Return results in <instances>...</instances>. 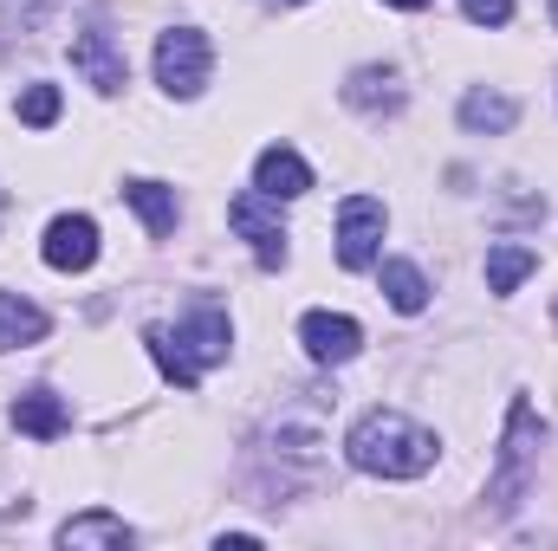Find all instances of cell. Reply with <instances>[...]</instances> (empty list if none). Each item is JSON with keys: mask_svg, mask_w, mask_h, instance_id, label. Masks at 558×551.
<instances>
[{"mask_svg": "<svg viewBox=\"0 0 558 551\" xmlns=\"http://www.w3.org/2000/svg\"><path fill=\"white\" fill-rule=\"evenodd\" d=\"M299 344H305L318 364H351L357 344H364V331H357V318H344V311H305V318H299Z\"/></svg>", "mask_w": 558, "mask_h": 551, "instance_id": "ba28073f", "label": "cell"}, {"mask_svg": "<svg viewBox=\"0 0 558 551\" xmlns=\"http://www.w3.org/2000/svg\"><path fill=\"white\" fill-rule=\"evenodd\" d=\"M539 273V254L533 247H513V241H500V247H487V292H520L526 279Z\"/></svg>", "mask_w": 558, "mask_h": 551, "instance_id": "8fae6325", "label": "cell"}, {"mask_svg": "<svg viewBox=\"0 0 558 551\" xmlns=\"http://www.w3.org/2000/svg\"><path fill=\"white\" fill-rule=\"evenodd\" d=\"M344 454H351V467H364L377 480H416V474L435 467V434L397 409H371L351 421Z\"/></svg>", "mask_w": 558, "mask_h": 551, "instance_id": "6da1fadb", "label": "cell"}, {"mask_svg": "<svg viewBox=\"0 0 558 551\" xmlns=\"http://www.w3.org/2000/svg\"><path fill=\"white\" fill-rule=\"evenodd\" d=\"M65 403L52 396V390H26L20 403H13V428H26L33 441H52V434H65Z\"/></svg>", "mask_w": 558, "mask_h": 551, "instance_id": "7c38bea8", "label": "cell"}, {"mask_svg": "<svg viewBox=\"0 0 558 551\" xmlns=\"http://www.w3.org/2000/svg\"><path fill=\"white\" fill-rule=\"evenodd\" d=\"M461 13H468L474 26H507V20H513V0H461Z\"/></svg>", "mask_w": 558, "mask_h": 551, "instance_id": "ac0fdd59", "label": "cell"}, {"mask_svg": "<svg viewBox=\"0 0 558 551\" xmlns=\"http://www.w3.org/2000/svg\"><path fill=\"white\" fill-rule=\"evenodd\" d=\"M72 72H78L85 85H98L105 98L131 85V65H124V52H118V39H111L105 26H85V33L72 39Z\"/></svg>", "mask_w": 558, "mask_h": 551, "instance_id": "8992f818", "label": "cell"}, {"mask_svg": "<svg viewBox=\"0 0 558 551\" xmlns=\"http://www.w3.org/2000/svg\"><path fill=\"white\" fill-rule=\"evenodd\" d=\"M377 247H384V201L351 195L338 208V267L364 273V267H377Z\"/></svg>", "mask_w": 558, "mask_h": 551, "instance_id": "5b68a950", "label": "cell"}, {"mask_svg": "<svg viewBox=\"0 0 558 551\" xmlns=\"http://www.w3.org/2000/svg\"><path fill=\"white\" fill-rule=\"evenodd\" d=\"M0 215H7V201H0Z\"/></svg>", "mask_w": 558, "mask_h": 551, "instance_id": "44dd1931", "label": "cell"}, {"mask_svg": "<svg viewBox=\"0 0 558 551\" xmlns=\"http://www.w3.org/2000/svg\"><path fill=\"white\" fill-rule=\"evenodd\" d=\"M59 546H131V526H124V519H111V513H78V519H65V526H59Z\"/></svg>", "mask_w": 558, "mask_h": 551, "instance_id": "9a60e30c", "label": "cell"}, {"mask_svg": "<svg viewBox=\"0 0 558 551\" xmlns=\"http://www.w3.org/2000/svg\"><path fill=\"white\" fill-rule=\"evenodd\" d=\"M143 344H149L156 370H162L175 390H195V383H202V370L228 357V311L202 305V311H195V318H182L175 331L149 325V331H143Z\"/></svg>", "mask_w": 558, "mask_h": 551, "instance_id": "7a4b0ae2", "label": "cell"}, {"mask_svg": "<svg viewBox=\"0 0 558 551\" xmlns=\"http://www.w3.org/2000/svg\"><path fill=\"white\" fill-rule=\"evenodd\" d=\"M208 65H215V52H208V39H202L195 26H169V33L156 39V85H162L169 98H202Z\"/></svg>", "mask_w": 558, "mask_h": 551, "instance_id": "3957f363", "label": "cell"}, {"mask_svg": "<svg viewBox=\"0 0 558 551\" xmlns=\"http://www.w3.org/2000/svg\"><path fill=\"white\" fill-rule=\"evenodd\" d=\"M13 111H20V124H26V131H46V124H59V111H65V105H59V85H26Z\"/></svg>", "mask_w": 558, "mask_h": 551, "instance_id": "e0dca14e", "label": "cell"}, {"mask_svg": "<svg viewBox=\"0 0 558 551\" xmlns=\"http://www.w3.org/2000/svg\"><path fill=\"white\" fill-rule=\"evenodd\" d=\"M124 201L149 221V234H156V241H162V234H175V188H162V182L137 175V182H124Z\"/></svg>", "mask_w": 558, "mask_h": 551, "instance_id": "5bb4252c", "label": "cell"}, {"mask_svg": "<svg viewBox=\"0 0 558 551\" xmlns=\"http://www.w3.org/2000/svg\"><path fill=\"white\" fill-rule=\"evenodd\" d=\"M52 331V318L39 305H26L20 292H0V351H20V344H39Z\"/></svg>", "mask_w": 558, "mask_h": 551, "instance_id": "30bf717a", "label": "cell"}, {"mask_svg": "<svg viewBox=\"0 0 558 551\" xmlns=\"http://www.w3.org/2000/svg\"><path fill=\"white\" fill-rule=\"evenodd\" d=\"M461 124H468V131L500 137V131H513V124H520V105H513L507 91H468V98H461Z\"/></svg>", "mask_w": 558, "mask_h": 551, "instance_id": "4fadbf2b", "label": "cell"}, {"mask_svg": "<svg viewBox=\"0 0 558 551\" xmlns=\"http://www.w3.org/2000/svg\"><path fill=\"white\" fill-rule=\"evenodd\" d=\"M228 228L254 247V260H260V267H279V260H286V221H279L274 195H260V188L234 195V201H228Z\"/></svg>", "mask_w": 558, "mask_h": 551, "instance_id": "277c9868", "label": "cell"}, {"mask_svg": "<svg viewBox=\"0 0 558 551\" xmlns=\"http://www.w3.org/2000/svg\"><path fill=\"white\" fill-rule=\"evenodd\" d=\"M39 254H46L52 273H85V267L98 260V221H92V215H59V221L46 228Z\"/></svg>", "mask_w": 558, "mask_h": 551, "instance_id": "52a82bcc", "label": "cell"}, {"mask_svg": "<svg viewBox=\"0 0 558 551\" xmlns=\"http://www.w3.org/2000/svg\"><path fill=\"white\" fill-rule=\"evenodd\" d=\"M384 298H390L397 311L416 318L422 305H428V279H422V267H410V260H384Z\"/></svg>", "mask_w": 558, "mask_h": 551, "instance_id": "2e32d148", "label": "cell"}, {"mask_svg": "<svg viewBox=\"0 0 558 551\" xmlns=\"http://www.w3.org/2000/svg\"><path fill=\"white\" fill-rule=\"evenodd\" d=\"M254 188H260V195H274V201H299V195L312 188V169H305V156H299V149L274 143V149H260V162H254Z\"/></svg>", "mask_w": 558, "mask_h": 551, "instance_id": "9c48e42d", "label": "cell"}, {"mask_svg": "<svg viewBox=\"0 0 558 551\" xmlns=\"http://www.w3.org/2000/svg\"><path fill=\"white\" fill-rule=\"evenodd\" d=\"M553 26H558V0H553Z\"/></svg>", "mask_w": 558, "mask_h": 551, "instance_id": "ffe728a7", "label": "cell"}, {"mask_svg": "<svg viewBox=\"0 0 558 551\" xmlns=\"http://www.w3.org/2000/svg\"><path fill=\"white\" fill-rule=\"evenodd\" d=\"M384 7H403V13H416V7H428V0H384Z\"/></svg>", "mask_w": 558, "mask_h": 551, "instance_id": "d6986e66", "label": "cell"}]
</instances>
